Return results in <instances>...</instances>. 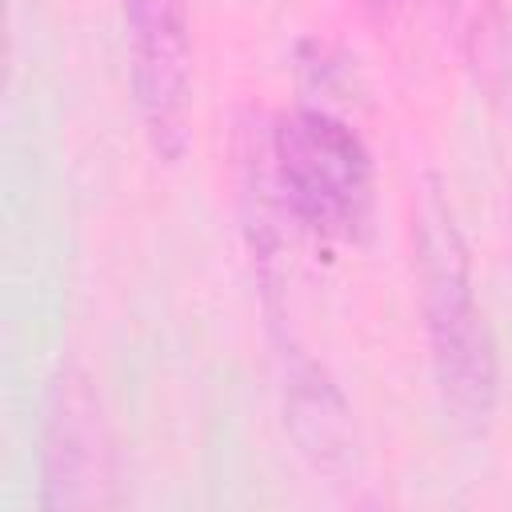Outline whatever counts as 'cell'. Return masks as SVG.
Masks as SVG:
<instances>
[{
	"label": "cell",
	"instance_id": "cell-3",
	"mask_svg": "<svg viewBox=\"0 0 512 512\" xmlns=\"http://www.w3.org/2000/svg\"><path fill=\"white\" fill-rule=\"evenodd\" d=\"M132 96L156 156L180 160L192 116V24L184 0H120Z\"/></svg>",
	"mask_w": 512,
	"mask_h": 512
},
{
	"label": "cell",
	"instance_id": "cell-6",
	"mask_svg": "<svg viewBox=\"0 0 512 512\" xmlns=\"http://www.w3.org/2000/svg\"><path fill=\"white\" fill-rule=\"evenodd\" d=\"M424 0H368V8L372 12H380L384 20H400V16H408V12H416Z\"/></svg>",
	"mask_w": 512,
	"mask_h": 512
},
{
	"label": "cell",
	"instance_id": "cell-5",
	"mask_svg": "<svg viewBox=\"0 0 512 512\" xmlns=\"http://www.w3.org/2000/svg\"><path fill=\"white\" fill-rule=\"evenodd\" d=\"M472 44H476V68H484V80L496 68L500 88H508L512 84V24L500 12V4H488L484 12H476Z\"/></svg>",
	"mask_w": 512,
	"mask_h": 512
},
{
	"label": "cell",
	"instance_id": "cell-2",
	"mask_svg": "<svg viewBox=\"0 0 512 512\" xmlns=\"http://www.w3.org/2000/svg\"><path fill=\"white\" fill-rule=\"evenodd\" d=\"M268 184L284 212L328 244H356L372 224L376 168L348 120L328 108L280 112L264 140Z\"/></svg>",
	"mask_w": 512,
	"mask_h": 512
},
{
	"label": "cell",
	"instance_id": "cell-4",
	"mask_svg": "<svg viewBox=\"0 0 512 512\" xmlns=\"http://www.w3.org/2000/svg\"><path fill=\"white\" fill-rule=\"evenodd\" d=\"M104 480V432L100 412L84 380L64 376L56 384L44 432V508H80L96 492L88 484Z\"/></svg>",
	"mask_w": 512,
	"mask_h": 512
},
{
	"label": "cell",
	"instance_id": "cell-1",
	"mask_svg": "<svg viewBox=\"0 0 512 512\" xmlns=\"http://www.w3.org/2000/svg\"><path fill=\"white\" fill-rule=\"evenodd\" d=\"M416 284L428 332V356L440 404L460 432H480L500 396V364L488 320L476 304L472 260L452 200L436 176H424L412 212Z\"/></svg>",
	"mask_w": 512,
	"mask_h": 512
}]
</instances>
